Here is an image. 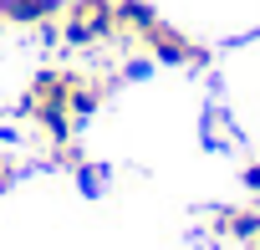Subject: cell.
<instances>
[{
    "instance_id": "1",
    "label": "cell",
    "mask_w": 260,
    "mask_h": 250,
    "mask_svg": "<svg viewBox=\"0 0 260 250\" xmlns=\"http://www.w3.org/2000/svg\"><path fill=\"white\" fill-rule=\"evenodd\" d=\"M143 46H148L158 61H169V67H204V61H209L204 46H194L189 36H179V31L164 26V21H153V26L143 31Z\"/></svg>"
},
{
    "instance_id": "2",
    "label": "cell",
    "mask_w": 260,
    "mask_h": 250,
    "mask_svg": "<svg viewBox=\"0 0 260 250\" xmlns=\"http://www.w3.org/2000/svg\"><path fill=\"white\" fill-rule=\"evenodd\" d=\"M61 11V0H0V21L11 26H41Z\"/></svg>"
},
{
    "instance_id": "3",
    "label": "cell",
    "mask_w": 260,
    "mask_h": 250,
    "mask_svg": "<svg viewBox=\"0 0 260 250\" xmlns=\"http://www.w3.org/2000/svg\"><path fill=\"white\" fill-rule=\"evenodd\" d=\"M112 11H117V31H138V36L158 21L148 0H112Z\"/></svg>"
},
{
    "instance_id": "4",
    "label": "cell",
    "mask_w": 260,
    "mask_h": 250,
    "mask_svg": "<svg viewBox=\"0 0 260 250\" xmlns=\"http://www.w3.org/2000/svg\"><path fill=\"white\" fill-rule=\"evenodd\" d=\"M224 235H235V240H250V245H260V214L255 209H230V214H219L214 220Z\"/></svg>"
},
{
    "instance_id": "5",
    "label": "cell",
    "mask_w": 260,
    "mask_h": 250,
    "mask_svg": "<svg viewBox=\"0 0 260 250\" xmlns=\"http://www.w3.org/2000/svg\"><path fill=\"white\" fill-rule=\"evenodd\" d=\"M6 184H11V164H6V159H0V189H6Z\"/></svg>"
}]
</instances>
